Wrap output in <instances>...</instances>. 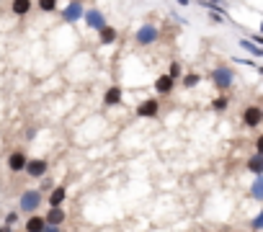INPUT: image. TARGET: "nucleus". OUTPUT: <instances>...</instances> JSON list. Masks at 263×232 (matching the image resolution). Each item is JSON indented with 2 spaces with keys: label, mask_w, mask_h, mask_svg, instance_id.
<instances>
[{
  "label": "nucleus",
  "mask_w": 263,
  "mask_h": 232,
  "mask_svg": "<svg viewBox=\"0 0 263 232\" xmlns=\"http://www.w3.org/2000/svg\"><path fill=\"white\" fill-rule=\"evenodd\" d=\"M134 39H137V44L140 46H147V44H155L157 39H160V29L155 26V23H142L140 29H137V34H134Z\"/></svg>",
  "instance_id": "obj_1"
},
{
  "label": "nucleus",
  "mask_w": 263,
  "mask_h": 232,
  "mask_svg": "<svg viewBox=\"0 0 263 232\" xmlns=\"http://www.w3.org/2000/svg\"><path fill=\"white\" fill-rule=\"evenodd\" d=\"M212 83L220 88V90H227L232 83H235V73L230 67H217L214 73H212Z\"/></svg>",
  "instance_id": "obj_2"
},
{
  "label": "nucleus",
  "mask_w": 263,
  "mask_h": 232,
  "mask_svg": "<svg viewBox=\"0 0 263 232\" xmlns=\"http://www.w3.org/2000/svg\"><path fill=\"white\" fill-rule=\"evenodd\" d=\"M39 204H41V193L39 191H26L24 196H21V201H18L21 212H26V214H37Z\"/></svg>",
  "instance_id": "obj_3"
},
{
  "label": "nucleus",
  "mask_w": 263,
  "mask_h": 232,
  "mask_svg": "<svg viewBox=\"0 0 263 232\" xmlns=\"http://www.w3.org/2000/svg\"><path fill=\"white\" fill-rule=\"evenodd\" d=\"M31 178H41V176H47V170H49V162L47 160H41V157H31L26 160V168H24Z\"/></svg>",
  "instance_id": "obj_4"
},
{
  "label": "nucleus",
  "mask_w": 263,
  "mask_h": 232,
  "mask_svg": "<svg viewBox=\"0 0 263 232\" xmlns=\"http://www.w3.org/2000/svg\"><path fill=\"white\" fill-rule=\"evenodd\" d=\"M261 121H263V109L261 106H248L243 111V124L250 126V129H258Z\"/></svg>",
  "instance_id": "obj_5"
},
{
  "label": "nucleus",
  "mask_w": 263,
  "mask_h": 232,
  "mask_svg": "<svg viewBox=\"0 0 263 232\" xmlns=\"http://www.w3.org/2000/svg\"><path fill=\"white\" fill-rule=\"evenodd\" d=\"M160 114V101L157 98H147L137 106V116H145V119H155Z\"/></svg>",
  "instance_id": "obj_6"
},
{
  "label": "nucleus",
  "mask_w": 263,
  "mask_h": 232,
  "mask_svg": "<svg viewBox=\"0 0 263 232\" xmlns=\"http://www.w3.org/2000/svg\"><path fill=\"white\" fill-rule=\"evenodd\" d=\"M83 13H85V8L80 5V0H73V3L62 10V21H67V23H77L80 18H83Z\"/></svg>",
  "instance_id": "obj_7"
},
{
  "label": "nucleus",
  "mask_w": 263,
  "mask_h": 232,
  "mask_svg": "<svg viewBox=\"0 0 263 232\" xmlns=\"http://www.w3.org/2000/svg\"><path fill=\"white\" fill-rule=\"evenodd\" d=\"M83 18H85V23L90 29H96V31H101L106 26V18H104V13H101L98 8H88L85 13H83Z\"/></svg>",
  "instance_id": "obj_8"
},
{
  "label": "nucleus",
  "mask_w": 263,
  "mask_h": 232,
  "mask_svg": "<svg viewBox=\"0 0 263 232\" xmlns=\"http://www.w3.org/2000/svg\"><path fill=\"white\" fill-rule=\"evenodd\" d=\"M26 160H29V157H26L24 153H18V150H16V153H10V155H8V168L13 170V173H21V170L26 168Z\"/></svg>",
  "instance_id": "obj_9"
},
{
  "label": "nucleus",
  "mask_w": 263,
  "mask_h": 232,
  "mask_svg": "<svg viewBox=\"0 0 263 232\" xmlns=\"http://www.w3.org/2000/svg\"><path fill=\"white\" fill-rule=\"evenodd\" d=\"M44 222H47L49 227H60V225L65 222V212H62V206H52L49 212H47V217H44Z\"/></svg>",
  "instance_id": "obj_10"
},
{
  "label": "nucleus",
  "mask_w": 263,
  "mask_h": 232,
  "mask_svg": "<svg viewBox=\"0 0 263 232\" xmlns=\"http://www.w3.org/2000/svg\"><path fill=\"white\" fill-rule=\"evenodd\" d=\"M121 96H124V90H121L119 85H111V88L106 90V96H104V103H106V106H119Z\"/></svg>",
  "instance_id": "obj_11"
},
{
  "label": "nucleus",
  "mask_w": 263,
  "mask_h": 232,
  "mask_svg": "<svg viewBox=\"0 0 263 232\" xmlns=\"http://www.w3.org/2000/svg\"><path fill=\"white\" fill-rule=\"evenodd\" d=\"M65 196H67V191H65V186H54V189L49 191V209L52 206H62V201H65Z\"/></svg>",
  "instance_id": "obj_12"
},
{
  "label": "nucleus",
  "mask_w": 263,
  "mask_h": 232,
  "mask_svg": "<svg viewBox=\"0 0 263 232\" xmlns=\"http://www.w3.org/2000/svg\"><path fill=\"white\" fill-rule=\"evenodd\" d=\"M173 85H176V83H173L168 75H160V77L155 80V90L160 93V96H168V93L173 90Z\"/></svg>",
  "instance_id": "obj_13"
},
{
  "label": "nucleus",
  "mask_w": 263,
  "mask_h": 232,
  "mask_svg": "<svg viewBox=\"0 0 263 232\" xmlns=\"http://www.w3.org/2000/svg\"><path fill=\"white\" fill-rule=\"evenodd\" d=\"M44 227H47V222L39 214H31V219H26V232H44Z\"/></svg>",
  "instance_id": "obj_14"
},
{
  "label": "nucleus",
  "mask_w": 263,
  "mask_h": 232,
  "mask_svg": "<svg viewBox=\"0 0 263 232\" xmlns=\"http://www.w3.org/2000/svg\"><path fill=\"white\" fill-rule=\"evenodd\" d=\"M248 170L250 173H253V176H263V155H253V157H250L248 160Z\"/></svg>",
  "instance_id": "obj_15"
},
{
  "label": "nucleus",
  "mask_w": 263,
  "mask_h": 232,
  "mask_svg": "<svg viewBox=\"0 0 263 232\" xmlns=\"http://www.w3.org/2000/svg\"><path fill=\"white\" fill-rule=\"evenodd\" d=\"M31 10V0H13V5H10V13L16 16H26Z\"/></svg>",
  "instance_id": "obj_16"
},
{
  "label": "nucleus",
  "mask_w": 263,
  "mask_h": 232,
  "mask_svg": "<svg viewBox=\"0 0 263 232\" xmlns=\"http://www.w3.org/2000/svg\"><path fill=\"white\" fill-rule=\"evenodd\" d=\"M240 46H243L245 52H250L253 57H263V46L253 44V41H248V39H240Z\"/></svg>",
  "instance_id": "obj_17"
},
{
  "label": "nucleus",
  "mask_w": 263,
  "mask_h": 232,
  "mask_svg": "<svg viewBox=\"0 0 263 232\" xmlns=\"http://www.w3.org/2000/svg\"><path fill=\"white\" fill-rule=\"evenodd\" d=\"M98 34H101V44H111V41H116V31H113L111 26H104Z\"/></svg>",
  "instance_id": "obj_18"
},
{
  "label": "nucleus",
  "mask_w": 263,
  "mask_h": 232,
  "mask_svg": "<svg viewBox=\"0 0 263 232\" xmlns=\"http://www.w3.org/2000/svg\"><path fill=\"white\" fill-rule=\"evenodd\" d=\"M253 199L256 201H263V176H256V181H253Z\"/></svg>",
  "instance_id": "obj_19"
},
{
  "label": "nucleus",
  "mask_w": 263,
  "mask_h": 232,
  "mask_svg": "<svg viewBox=\"0 0 263 232\" xmlns=\"http://www.w3.org/2000/svg\"><path fill=\"white\" fill-rule=\"evenodd\" d=\"M39 10H41V13H54V10H57V0H39Z\"/></svg>",
  "instance_id": "obj_20"
},
{
  "label": "nucleus",
  "mask_w": 263,
  "mask_h": 232,
  "mask_svg": "<svg viewBox=\"0 0 263 232\" xmlns=\"http://www.w3.org/2000/svg\"><path fill=\"white\" fill-rule=\"evenodd\" d=\"M199 80H201V75H196V73L184 75V88H196V85H199Z\"/></svg>",
  "instance_id": "obj_21"
},
{
  "label": "nucleus",
  "mask_w": 263,
  "mask_h": 232,
  "mask_svg": "<svg viewBox=\"0 0 263 232\" xmlns=\"http://www.w3.org/2000/svg\"><path fill=\"white\" fill-rule=\"evenodd\" d=\"M227 106H230V98H227V96H220V98L212 101V109H214V111H225Z\"/></svg>",
  "instance_id": "obj_22"
},
{
  "label": "nucleus",
  "mask_w": 263,
  "mask_h": 232,
  "mask_svg": "<svg viewBox=\"0 0 263 232\" xmlns=\"http://www.w3.org/2000/svg\"><path fill=\"white\" fill-rule=\"evenodd\" d=\"M181 75H184V73H181V65H178V62H173V65H170V70H168V77L176 83V80H178Z\"/></svg>",
  "instance_id": "obj_23"
},
{
  "label": "nucleus",
  "mask_w": 263,
  "mask_h": 232,
  "mask_svg": "<svg viewBox=\"0 0 263 232\" xmlns=\"http://www.w3.org/2000/svg\"><path fill=\"white\" fill-rule=\"evenodd\" d=\"M16 222H18V214H16V212H8V214H5V227H13Z\"/></svg>",
  "instance_id": "obj_24"
},
{
  "label": "nucleus",
  "mask_w": 263,
  "mask_h": 232,
  "mask_svg": "<svg viewBox=\"0 0 263 232\" xmlns=\"http://www.w3.org/2000/svg\"><path fill=\"white\" fill-rule=\"evenodd\" d=\"M250 227H253V230L258 232V230L263 227V214H256V217H253V222H250Z\"/></svg>",
  "instance_id": "obj_25"
},
{
  "label": "nucleus",
  "mask_w": 263,
  "mask_h": 232,
  "mask_svg": "<svg viewBox=\"0 0 263 232\" xmlns=\"http://www.w3.org/2000/svg\"><path fill=\"white\" fill-rule=\"evenodd\" d=\"M256 153H258V155H263V137H258V139H256Z\"/></svg>",
  "instance_id": "obj_26"
},
{
  "label": "nucleus",
  "mask_w": 263,
  "mask_h": 232,
  "mask_svg": "<svg viewBox=\"0 0 263 232\" xmlns=\"http://www.w3.org/2000/svg\"><path fill=\"white\" fill-rule=\"evenodd\" d=\"M44 232H60V227H49L47 225V227H44Z\"/></svg>",
  "instance_id": "obj_27"
},
{
  "label": "nucleus",
  "mask_w": 263,
  "mask_h": 232,
  "mask_svg": "<svg viewBox=\"0 0 263 232\" xmlns=\"http://www.w3.org/2000/svg\"><path fill=\"white\" fill-rule=\"evenodd\" d=\"M0 232H13V227H5V225H3V227H0Z\"/></svg>",
  "instance_id": "obj_28"
},
{
  "label": "nucleus",
  "mask_w": 263,
  "mask_h": 232,
  "mask_svg": "<svg viewBox=\"0 0 263 232\" xmlns=\"http://www.w3.org/2000/svg\"><path fill=\"white\" fill-rule=\"evenodd\" d=\"M176 3H181V5H188V3H191V0H176Z\"/></svg>",
  "instance_id": "obj_29"
}]
</instances>
